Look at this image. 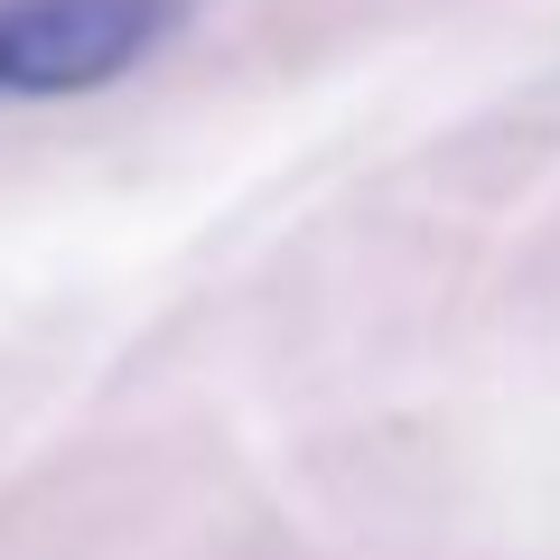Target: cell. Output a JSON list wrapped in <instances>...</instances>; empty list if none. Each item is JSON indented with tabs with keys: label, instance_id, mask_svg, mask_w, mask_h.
<instances>
[{
	"label": "cell",
	"instance_id": "1",
	"mask_svg": "<svg viewBox=\"0 0 560 560\" xmlns=\"http://www.w3.org/2000/svg\"><path fill=\"white\" fill-rule=\"evenodd\" d=\"M187 0H0V103H66L168 47Z\"/></svg>",
	"mask_w": 560,
	"mask_h": 560
}]
</instances>
